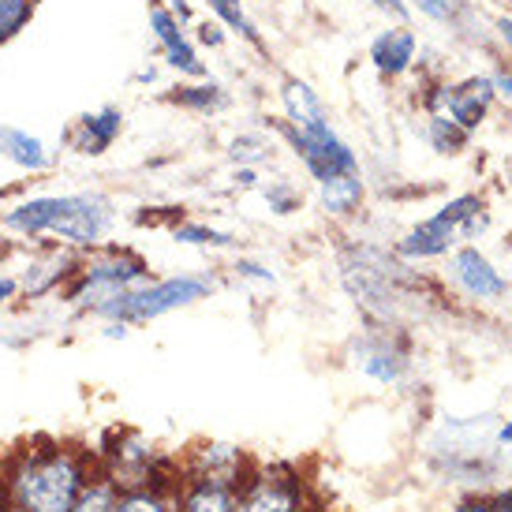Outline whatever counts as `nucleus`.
<instances>
[{"label": "nucleus", "mask_w": 512, "mask_h": 512, "mask_svg": "<svg viewBox=\"0 0 512 512\" xmlns=\"http://www.w3.org/2000/svg\"><path fill=\"white\" fill-rule=\"evenodd\" d=\"M113 225V202L105 195H38L12 206L4 214V228L27 240L53 236L64 247L94 251Z\"/></svg>", "instance_id": "obj_1"}, {"label": "nucleus", "mask_w": 512, "mask_h": 512, "mask_svg": "<svg viewBox=\"0 0 512 512\" xmlns=\"http://www.w3.org/2000/svg\"><path fill=\"white\" fill-rule=\"evenodd\" d=\"M83 486L86 468L72 449H30L8 475L15 512H72Z\"/></svg>", "instance_id": "obj_2"}, {"label": "nucleus", "mask_w": 512, "mask_h": 512, "mask_svg": "<svg viewBox=\"0 0 512 512\" xmlns=\"http://www.w3.org/2000/svg\"><path fill=\"white\" fill-rule=\"evenodd\" d=\"M214 285L206 277H169V281H143L135 288H124L116 296L101 299L90 314H98L105 322L116 326H139V322H154L161 314H172L180 307H191L195 299H206Z\"/></svg>", "instance_id": "obj_3"}, {"label": "nucleus", "mask_w": 512, "mask_h": 512, "mask_svg": "<svg viewBox=\"0 0 512 512\" xmlns=\"http://www.w3.org/2000/svg\"><path fill=\"white\" fill-rule=\"evenodd\" d=\"M72 285L64 288V299L68 303H79L86 311H94L101 299L116 296L124 288L143 285L150 277V266H146L143 255H135L131 247H101L94 255L72 266Z\"/></svg>", "instance_id": "obj_4"}, {"label": "nucleus", "mask_w": 512, "mask_h": 512, "mask_svg": "<svg viewBox=\"0 0 512 512\" xmlns=\"http://www.w3.org/2000/svg\"><path fill=\"white\" fill-rule=\"evenodd\" d=\"M285 135L292 150H296V157L303 161V169L311 172L318 184L348 176V172H359L356 150L329 128V120L311 124V128H285Z\"/></svg>", "instance_id": "obj_5"}, {"label": "nucleus", "mask_w": 512, "mask_h": 512, "mask_svg": "<svg viewBox=\"0 0 512 512\" xmlns=\"http://www.w3.org/2000/svg\"><path fill=\"white\" fill-rule=\"evenodd\" d=\"M475 210H483V202L479 195H460L453 199L449 206H441L438 214L427 217L419 228H412L404 240H400V255L404 258H434V255H445L449 247H453V236L460 232V225L468 221Z\"/></svg>", "instance_id": "obj_6"}, {"label": "nucleus", "mask_w": 512, "mask_h": 512, "mask_svg": "<svg viewBox=\"0 0 512 512\" xmlns=\"http://www.w3.org/2000/svg\"><path fill=\"white\" fill-rule=\"evenodd\" d=\"M494 94H498L494 79L471 75V79H464V83H456V86H441V94L430 98V109H445L464 131H475L483 124V116H486V109H490Z\"/></svg>", "instance_id": "obj_7"}, {"label": "nucleus", "mask_w": 512, "mask_h": 512, "mask_svg": "<svg viewBox=\"0 0 512 512\" xmlns=\"http://www.w3.org/2000/svg\"><path fill=\"white\" fill-rule=\"evenodd\" d=\"M150 34H154V42L161 45L165 64H169L172 72L187 75V79H206V64L199 60L195 45L187 42L184 23L176 19L172 8H165V4H154V8H150Z\"/></svg>", "instance_id": "obj_8"}, {"label": "nucleus", "mask_w": 512, "mask_h": 512, "mask_svg": "<svg viewBox=\"0 0 512 512\" xmlns=\"http://www.w3.org/2000/svg\"><path fill=\"white\" fill-rule=\"evenodd\" d=\"M236 512H303V486L288 471L255 475L236 498Z\"/></svg>", "instance_id": "obj_9"}, {"label": "nucleus", "mask_w": 512, "mask_h": 512, "mask_svg": "<svg viewBox=\"0 0 512 512\" xmlns=\"http://www.w3.org/2000/svg\"><path fill=\"white\" fill-rule=\"evenodd\" d=\"M120 131H124V113L116 105H101L94 113H83L68 128V146L86 157H101L105 150H113Z\"/></svg>", "instance_id": "obj_10"}, {"label": "nucleus", "mask_w": 512, "mask_h": 512, "mask_svg": "<svg viewBox=\"0 0 512 512\" xmlns=\"http://www.w3.org/2000/svg\"><path fill=\"white\" fill-rule=\"evenodd\" d=\"M453 281L471 299H501L505 296V277H501L494 266H490V258L479 255L475 247H460L453 255Z\"/></svg>", "instance_id": "obj_11"}, {"label": "nucleus", "mask_w": 512, "mask_h": 512, "mask_svg": "<svg viewBox=\"0 0 512 512\" xmlns=\"http://www.w3.org/2000/svg\"><path fill=\"white\" fill-rule=\"evenodd\" d=\"M370 60H374V68L382 75H389V79L404 75L415 60V34L408 27L382 30V34L370 42Z\"/></svg>", "instance_id": "obj_12"}, {"label": "nucleus", "mask_w": 512, "mask_h": 512, "mask_svg": "<svg viewBox=\"0 0 512 512\" xmlns=\"http://www.w3.org/2000/svg\"><path fill=\"white\" fill-rule=\"evenodd\" d=\"M0 157H8L15 169H23V172H45L53 165L49 146H45L38 135H30V131H23V128H12V124L0 128Z\"/></svg>", "instance_id": "obj_13"}, {"label": "nucleus", "mask_w": 512, "mask_h": 512, "mask_svg": "<svg viewBox=\"0 0 512 512\" xmlns=\"http://www.w3.org/2000/svg\"><path fill=\"white\" fill-rule=\"evenodd\" d=\"M281 101H285L288 128H311V124L329 120L322 98H318L303 79H292V75H288L285 83H281Z\"/></svg>", "instance_id": "obj_14"}, {"label": "nucleus", "mask_w": 512, "mask_h": 512, "mask_svg": "<svg viewBox=\"0 0 512 512\" xmlns=\"http://www.w3.org/2000/svg\"><path fill=\"white\" fill-rule=\"evenodd\" d=\"M359 367H363V374L378 378V382H397L404 367H408V356L389 337H374V341L359 348Z\"/></svg>", "instance_id": "obj_15"}, {"label": "nucleus", "mask_w": 512, "mask_h": 512, "mask_svg": "<svg viewBox=\"0 0 512 512\" xmlns=\"http://www.w3.org/2000/svg\"><path fill=\"white\" fill-rule=\"evenodd\" d=\"M240 468L243 456L232 445H206L199 453V471H195V483H217V486H240Z\"/></svg>", "instance_id": "obj_16"}, {"label": "nucleus", "mask_w": 512, "mask_h": 512, "mask_svg": "<svg viewBox=\"0 0 512 512\" xmlns=\"http://www.w3.org/2000/svg\"><path fill=\"white\" fill-rule=\"evenodd\" d=\"M318 202H322V210L333 217L356 214L359 202H363V180H359V172H348V176H337V180L318 184Z\"/></svg>", "instance_id": "obj_17"}, {"label": "nucleus", "mask_w": 512, "mask_h": 512, "mask_svg": "<svg viewBox=\"0 0 512 512\" xmlns=\"http://www.w3.org/2000/svg\"><path fill=\"white\" fill-rule=\"evenodd\" d=\"M172 101H176L180 109H191V113H199V116H214L228 105V94L214 79H199V83H191V86H180V90L172 94Z\"/></svg>", "instance_id": "obj_18"}, {"label": "nucleus", "mask_w": 512, "mask_h": 512, "mask_svg": "<svg viewBox=\"0 0 512 512\" xmlns=\"http://www.w3.org/2000/svg\"><path fill=\"white\" fill-rule=\"evenodd\" d=\"M180 512H236V490L217 483H195L180 501Z\"/></svg>", "instance_id": "obj_19"}, {"label": "nucleus", "mask_w": 512, "mask_h": 512, "mask_svg": "<svg viewBox=\"0 0 512 512\" xmlns=\"http://www.w3.org/2000/svg\"><path fill=\"white\" fill-rule=\"evenodd\" d=\"M206 4H210V12L217 15V23H221V27L236 30L243 42H251L255 49H266V45H262V34H258V27L247 19L240 0H206Z\"/></svg>", "instance_id": "obj_20"}, {"label": "nucleus", "mask_w": 512, "mask_h": 512, "mask_svg": "<svg viewBox=\"0 0 512 512\" xmlns=\"http://www.w3.org/2000/svg\"><path fill=\"white\" fill-rule=\"evenodd\" d=\"M427 139H430V146H434V150H438V154H460V150H468L471 131H464V128H460V124H456L453 116L434 113V116H430Z\"/></svg>", "instance_id": "obj_21"}, {"label": "nucleus", "mask_w": 512, "mask_h": 512, "mask_svg": "<svg viewBox=\"0 0 512 512\" xmlns=\"http://www.w3.org/2000/svg\"><path fill=\"white\" fill-rule=\"evenodd\" d=\"M38 12V0H0V45L15 42Z\"/></svg>", "instance_id": "obj_22"}, {"label": "nucleus", "mask_w": 512, "mask_h": 512, "mask_svg": "<svg viewBox=\"0 0 512 512\" xmlns=\"http://www.w3.org/2000/svg\"><path fill=\"white\" fill-rule=\"evenodd\" d=\"M120 486L116 483H86L83 494L75 498L72 512H116Z\"/></svg>", "instance_id": "obj_23"}, {"label": "nucleus", "mask_w": 512, "mask_h": 512, "mask_svg": "<svg viewBox=\"0 0 512 512\" xmlns=\"http://www.w3.org/2000/svg\"><path fill=\"white\" fill-rule=\"evenodd\" d=\"M176 243H199V247H232V236L228 232H217L210 225H195V221H180L172 228Z\"/></svg>", "instance_id": "obj_24"}, {"label": "nucleus", "mask_w": 512, "mask_h": 512, "mask_svg": "<svg viewBox=\"0 0 512 512\" xmlns=\"http://www.w3.org/2000/svg\"><path fill=\"white\" fill-rule=\"evenodd\" d=\"M116 512H172L169 501L161 498L150 486H139V490H124L120 501H116Z\"/></svg>", "instance_id": "obj_25"}, {"label": "nucleus", "mask_w": 512, "mask_h": 512, "mask_svg": "<svg viewBox=\"0 0 512 512\" xmlns=\"http://www.w3.org/2000/svg\"><path fill=\"white\" fill-rule=\"evenodd\" d=\"M266 139H258V135H240V139H232V161H240V165H258V161H266Z\"/></svg>", "instance_id": "obj_26"}, {"label": "nucleus", "mask_w": 512, "mask_h": 512, "mask_svg": "<svg viewBox=\"0 0 512 512\" xmlns=\"http://www.w3.org/2000/svg\"><path fill=\"white\" fill-rule=\"evenodd\" d=\"M266 202H270L273 214H292V210H299V191L288 180H277L266 187Z\"/></svg>", "instance_id": "obj_27"}, {"label": "nucleus", "mask_w": 512, "mask_h": 512, "mask_svg": "<svg viewBox=\"0 0 512 512\" xmlns=\"http://www.w3.org/2000/svg\"><path fill=\"white\" fill-rule=\"evenodd\" d=\"M456 512H512V490L509 494H490V498H468L456 505Z\"/></svg>", "instance_id": "obj_28"}, {"label": "nucleus", "mask_w": 512, "mask_h": 512, "mask_svg": "<svg viewBox=\"0 0 512 512\" xmlns=\"http://www.w3.org/2000/svg\"><path fill=\"white\" fill-rule=\"evenodd\" d=\"M412 4L438 23H456V15H460V0H412Z\"/></svg>", "instance_id": "obj_29"}, {"label": "nucleus", "mask_w": 512, "mask_h": 512, "mask_svg": "<svg viewBox=\"0 0 512 512\" xmlns=\"http://www.w3.org/2000/svg\"><path fill=\"white\" fill-rule=\"evenodd\" d=\"M199 42L217 49V45H225V27L221 23H199Z\"/></svg>", "instance_id": "obj_30"}, {"label": "nucleus", "mask_w": 512, "mask_h": 512, "mask_svg": "<svg viewBox=\"0 0 512 512\" xmlns=\"http://www.w3.org/2000/svg\"><path fill=\"white\" fill-rule=\"evenodd\" d=\"M236 273H240V277H255V281H273V273L266 270V266L247 262V258H240V262H236Z\"/></svg>", "instance_id": "obj_31"}, {"label": "nucleus", "mask_w": 512, "mask_h": 512, "mask_svg": "<svg viewBox=\"0 0 512 512\" xmlns=\"http://www.w3.org/2000/svg\"><path fill=\"white\" fill-rule=\"evenodd\" d=\"M370 4L389 15H397V19H408V4H404V0H370Z\"/></svg>", "instance_id": "obj_32"}, {"label": "nucleus", "mask_w": 512, "mask_h": 512, "mask_svg": "<svg viewBox=\"0 0 512 512\" xmlns=\"http://www.w3.org/2000/svg\"><path fill=\"white\" fill-rule=\"evenodd\" d=\"M15 292H19V281H15V277H4V273H0V303L15 299Z\"/></svg>", "instance_id": "obj_33"}, {"label": "nucleus", "mask_w": 512, "mask_h": 512, "mask_svg": "<svg viewBox=\"0 0 512 512\" xmlns=\"http://www.w3.org/2000/svg\"><path fill=\"white\" fill-rule=\"evenodd\" d=\"M169 8L172 12H176V19H180V23H191V4H187V0H169Z\"/></svg>", "instance_id": "obj_34"}, {"label": "nucleus", "mask_w": 512, "mask_h": 512, "mask_svg": "<svg viewBox=\"0 0 512 512\" xmlns=\"http://www.w3.org/2000/svg\"><path fill=\"white\" fill-rule=\"evenodd\" d=\"M494 86H498L501 94H505V98H509V105H512V75H509V72H501L498 79H494Z\"/></svg>", "instance_id": "obj_35"}, {"label": "nucleus", "mask_w": 512, "mask_h": 512, "mask_svg": "<svg viewBox=\"0 0 512 512\" xmlns=\"http://www.w3.org/2000/svg\"><path fill=\"white\" fill-rule=\"evenodd\" d=\"M236 180H240L243 187H251V184H255V180H258V176H255V169H247V165H243V169L236 172Z\"/></svg>", "instance_id": "obj_36"}, {"label": "nucleus", "mask_w": 512, "mask_h": 512, "mask_svg": "<svg viewBox=\"0 0 512 512\" xmlns=\"http://www.w3.org/2000/svg\"><path fill=\"white\" fill-rule=\"evenodd\" d=\"M498 30H501V38L509 42V49H512V19L505 15V19H498Z\"/></svg>", "instance_id": "obj_37"}, {"label": "nucleus", "mask_w": 512, "mask_h": 512, "mask_svg": "<svg viewBox=\"0 0 512 512\" xmlns=\"http://www.w3.org/2000/svg\"><path fill=\"white\" fill-rule=\"evenodd\" d=\"M498 441L501 445H512V423H505V427L498 430Z\"/></svg>", "instance_id": "obj_38"}, {"label": "nucleus", "mask_w": 512, "mask_h": 512, "mask_svg": "<svg viewBox=\"0 0 512 512\" xmlns=\"http://www.w3.org/2000/svg\"><path fill=\"white\" fill-rule=\"evenodd\" d=\"M4 251H8V243H4V240H0V255H4Z\"/></svg>", "instance_id": "obj_39"}]
</instances>
